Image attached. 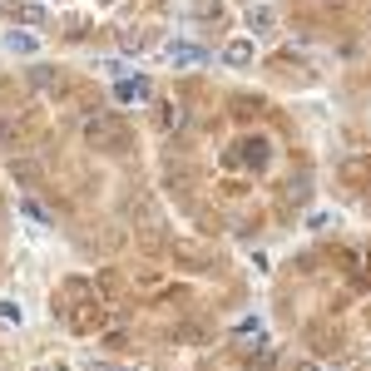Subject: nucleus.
<instances>
[{"mask_svg":"<svg viewBox=\"0 0 371 371\" xmlns=\"http://www.w3.org/2000/svg\"><path fill=\"white\" fill-rule=\"evenodd\" d=\"M164 60H174V65H203V60H208V50H203V45H193V40H174V45L164 50Z\"/></svg>","mask_w":371,"mask_h":371,"instance_id":"nucleus-1","label":"nucleus"},{"mask_svg":"<svg viewBox=\"0 0 371 371\" xmlns=\"http://www.w3.org/2000/svg\"><path fill=\"white\" fill-rule=\"evenodd\" d=\"M5 45H10L15 55H35V50H40V40H35L30 30H10V35H5Z\"/></svg>","mask_w":371,"mask_h":371,"instance_id":"nucleus-2","label":"nucleus"},{"mask_svg":"<svg viewBox=\"0 0 371 371\" xmlns=\"http://www.w3.org/2000/svg\"><path fill=\"white\" fill-rule=\"evenodd\" d=\"M248 60H253V45H248V40H233V45L223 50V65H248Z\"/></svg>","mask_w":371,"mask_h":371,"instance_id":"nucleus-3","label":"nucleus"},{"mask_svg":"<svg viewBox=\"0 0 371 371\" xmlns=\"http://www.w3.org/2000/svg\"><path fill=\"white\" fill-rule=\"evenodd\" d=\"M248 25H253V30H268V25H273V10L253 5V10H248Z\"/></svg>","mask_w":371,"mask_h":371,"instance_id":"nucleus-4","label":"nucleus"},{"mask_svg":"<svg viewBox=\"0 0 371 371\" xmlns=\"http://www.w3.org/2000/svg\"><path fill=\"white\" fill-rule=\"evenodd\" d=\"M0 317H5V322H10V327H20V322H25V317H20V307H15V302H0Z\"/></svg>","mask_w":371,"mask_h":371,"instance_id":"nucleus-5","label":"nucleus"}]
</instances>
